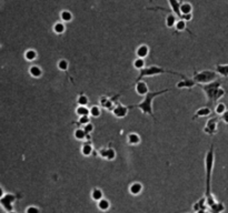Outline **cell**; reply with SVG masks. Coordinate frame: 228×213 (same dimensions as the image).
I'll return each mask as SVG.
<instances>
[{"label":"cell","mask_w":228,"mask_h":213,"mask_svg":"<svg viewBox=\"0 0 228 213\" xmlns=\"http://www.w3.org/2000/svg\"><path fill=\"white\" fill-rule=\"evenodd\" d=\"M221 83L218 80L207 83V85H201V89L206 93V97L208 99V105H215L217 101L225 94V90L220 87Z\"/></svg>","instance_id":"cell-1"},{"label":"cell","mask_w":228,"mask_h":213,"mask_svg":"<svg viewBox=\"0 0 228 213\" xmlns=\"http://www.w3.org/2000/svg\"><path fill=\"white\" fill-rule=\"evenodd\" d=\"M169 89H165V90H161V91H149V92L147 93L144 98V100L140 102V103H138L137 105H134V108H138L140 109L142 111V113H145V114H149V116L153 117V99L158 96H160V94H164V93L168 92Z\"/></svg>","instance_id":"cell-2"},{"label":"cell","mask_w":228,"mask_h":213,"mask_svg":"<svg viewBox=\"0 0 228 213\" xmlns=\"http://www.w3.org/2000/svg\"><path fill=\"white\" fill-rule=\"evenodd\" d=\"M214 159H215V153H214V147H210L209 151L206 154L205 159V167H206V195L207 198H210V180H212V172L214 167Z\"/></svg>","instance_id":"cell-3"},{"label":"cell","mask_w":228,"mask_h":213,"mask_svg":"<svg viewBox=\"0 0 228 213\" xmlns=\"http://www.w3.org/2000/svg\"><path fill=\"white\" fill-rule=\"evenodd\" d=\"M164 73H171V74H177V76H180V77L184 78V76H181L180 73H177V72H173V71H167V70L162 69L160 67L157 66H151L148 67V68H144L139 71V76L137 78V81H140L142 78L144 77H153V76H158V74H164Z\"/></svg>","instance_id":"cell-4"},{"label":"cell","mask_w":228,"mask_h":213,"mask_svg":"<svg viewBox=\"0 0 228 213\" xmlns=\"http://www.w3.org/2000/svg\"><path fill=\"white\" fill-rule=\"evenodd\" d=\"M217 78H218V73L216 71L205 70V71H200V72H195L193 79L199 85H207V83H210V82L217 80Z\"/></svg>","instance_id":"cell-5"},{"label":"cell","mask_w":228,"mask_h":213,"mask_svg":"<svg viewBox=\"0 0 228 213\" xmlns=\"http://www.w3.org/2000/svg\"><path fill=\"white\" fill-rule=\"evenodd\" d=\"M217 122L218 119L217 118H212L210 120H208L207 124H206V128L204 129V131L208 134H214L217 131Z\"/></svg>","instance_id":"cell-6"},{"label":"cell","mask_w":228,"mask_h":213,"mask_svg":"<svg viewBox=\"0 0 228 213\" xmlns=\"http://www.w3.org/2000/svg\"><path fill=\"white\" fill-rule=\"evenodd\" d=\"M127 112H128V107H125V105H116V107L113 109V113H114V116H116L117 118H124V117H126Z\"/></svg>","instance_id":"cell-7"},{"label":"cell","mask_w":228,"mask_h":213,"mask_svg":"<svg viewBox=\"0 0 228 213\" xmlns=\"http://www.w3.org/2000/svg\"><path fill=\"white\" fill-rule=\"evenodd\" d=\"M197 85V82L194 80V79H184V80H181L180 82H178L177 83V87L178 89H184V88H187V89H190V88H193L195 85Z\"/></svg>","instance_id":"cell-8"},{"label":"cell","mask_w":228,"mask_h":213,"mask_svg":"<svg viewBox=\"0 0 228 213\" xmlns=\"http://www.w3.org/2000/svg\"><path fill=\"white\" fill-rule=\"evenodd\" d=\"M13 200H15V197H13V195H11V194H7V195H4V198L0 200V202H1V204L4 206V209L8 210V211H11L12 210L11 203Z\"/></svg>","instance_id":"cell-9"},{"label":"cell","mask_w":228,"mask_h":213,"mask_svg":"<svg viewBox=\"0 0 228 213\" xmlns=\"http://www.w3.org/2000/svg\"><path fill=\"white\" fill-rule=\"evenodd\" d=\"M99 154L101 155L104 159L113 160L116 157V152L114 149H101V150H99Z\"/></svg>","instance_id":"cell-10"},{"label":"cell","mask_w":228,"mask_h":213,"mask_svg":"<svg viewBox=\"0 0 228 213\" xmlns=\"http://www.w3.org/2000/svg\"><path fill=\"white\" fill-rule=\"evenodd\" d=\"M136 91H137V93L139 96H146L147 93L149 92L147 85H146L144 81H142V80H140V81H137V83H136Z\"/></svg>","instance_id":"cell-11"},{"label":"cell","mask_w":228,"mask_h":213,"mask_svg":"<svg viewBox=\"0 0 228 213\" xmlns=\"http://www.w3.org/2000/svg\"><path fill=\"white\" fill-rule=\"evenodd\" d=\"M170 8L174 11V13L177 16L179 19H181V12H180V4L178 2V0H168Z\"/></svg>","instance_id":"cell-12"},{"label":"cell","mask_w":228,"mask_h":213,"mask_svg":"<svg viewBox=\"0 0 228 213\" xmlns=\"http://www.w3.org/2000/svg\"><path fill=\"white\" fill-rule=\"evenodd\" d=\"M137 57L138 58H146L147 56H148V53H149V48L146 46V45H142V46L139 47L137 49Z\"/></svg>","instance_id":"cell-13"},{"label":"cell","mask_w":228,"mask_h":213,"mask_svg":"<svg viewBox=\"0 0 228 213\" xmlns=\"http://www.w3.org/2000/svg\"><path fill=\"white\" fill-rule=\"evenodd\" d=\"M212 113V110L209 107H204V108H200L194 116V119L195 118H201V117H207Z\"/></svg>","instance_id":"cell-14"},{"label":"cell","mask_w":228,"mask_h":213,"mask_svg":"<svg viewBox=\"0 0 228 213\" xmlns=\"http://www.w3.org/2000/svg\"><path fill=\"white\" fill-rule=\"evenodd\" d=\"M100 105L104 107L105 109H108V110H113V107H114V100H110L106 97H101L100 99Z\"/></svg>","instance_id":"cell-15"},{"label":"cell","mask_w":228,"mask_h":213,"mask_svg":"<svg viewBox=\"0 0 228 213\" xmlns=\"http://www.w3.org/2000/svg\"><path fill=\"white\" fill-rule=\"evenodd\" d=\"M216 72L223 77H228V65H217Z\"/></svg>","instance_id":"cell-16"},{"label":"cell","mask_w":228,"mask_h":213,"mask_svg":"<svg viewBox=\"0 0 228 213\" xmlns=\"http://www.w3.org/2000/svg\"><path fill=\"white\" fill-rule=\"evenodd\" d=\"M142 186L140 184V183H133L131 186H130L129 188V191H130V193L131 194H134V195H137V194H139L140 192H142Z\"/></svg>","instance_id":"cell-17"},{"label":"cell","mask_w":228,"mask_h":213,"mask_svg":"<svg viewBox=\"0 0 228 213\" xmlns=\"http://www.w3.org/2000/svg\"><path fill=\"white\" fill-rule=\"evenodd\" d=\"M177 22V19H176V16L175 15H168L166 17V26L168 28H173L175 27V24Z\"/></svg>","instance_id":"cell-18"},{"label":"cell","mask_w":228,"mask_h":213,"mask_svg":"<svg viewBox=\"0 0 228 213\" xmlns=\"http://www.w3.org/2000/svg\"><path fill=\"white\" fill-rule=\"evenodd\" d=\"M193 11V6L188 2H186V4H180V12H181V16L183 15H187V13H191Z\"/></svg>","instance_id":"cell-19"},{"label":"cell","mask_w":228,"mask_h":213,"mask_svg":"<svg viewBox=\"0 0 228 213\" xmlns=\"http://www.w3.org/2000/svg\"><path fill=\"white\" fill-rule=\"evenodd\" d=\"M75 138L77 140H85L86 138H89V136L85 132L83 129H77L75 131Z\"/></svg>","instance_id":"cell-20"},{"label":"cell","mask_w":228,"mask_h":213,"mask_svg":"<svg viewBox=\"0 0 228 213\" xmlns=\"http://www.w3.org/2000/svg\"><path fill=\"white\" fill-rule=\"evenodd\" d=\"M60 18L65 22H69V21L72 20V13L70 11H68V10H63V11L60 12Z\"/></svg>","instance_id":"cell-21"},{"label":"cell","mask_w":228,"mask_h":213,"mask_svg":"<svg viewBox=\"0 0 228 213\" xmlns=\"http://www.w3.org/2000/svg\"><path fill=\"white\" fill-rule=\"evenodd\" d=\"M140 142V137L137 133H130L128 136V143L129 144H138Z\"/></svg>","instance_id":"cell-22"},{"label":"cell","mask_w":228,"mask_h":213,"mask_svg":"<svg viewBox=\"0 0 228 213\" xmlns=\"http://www.w3.org/2000/svg\"><path fill=\"white\" fill-rule=\"evenodd\" d=\"M29 71H30V74L35 78H39L41 77V74H42V70L40 69L38 66H32L31 68L29 69Z\"/></svg>","instance_id":"cell-23"},{"label":"cell","mask_w":228,"mask_h":213,"mask_svg":"<svg viewBox=\"0 0 228 213\" xmlns=\"http://www.w3.org/2000/svg\"><path fill=\"white\" fill-rule=\"evenodd\" d=\"M76 113L78 114L79 117H83V116H89L90 114V111H89V109L86 108V105H80L77 108L76 110Z\"/></svg>","instance_id":"cell-24"},{"label":"cell","mask_w":228,"mask_h":213,"mask_svg":"<svg viewBox=\"0 0 228 213\" xmlns=\"http://www.w3.org/2000/svg\"><path fill=\"white\" fill-rule=\"evenodd\" d=\"M65 30H66V27H65L63 23H61V22L55 23V26H54V31H55V33H57V35H61V33L65 32Z\"/></svg>","instance_id":"cell-25"},{"label":"cell","mask_w":228,"mask_h":213,"mask_svg":"<svg viewBox=\"0 0 228 213\" xmlns=\"http://www.w3.org/2000/svg\"><path fill=\"white\" fill-rule=\"evenodd\" d=\"M81 152H83V154L86 155V157L90 155L91 153H92V147H91V144L90 143L83 144V148H81Z\"/></svg>","instance_id":"cell-26"},{"label":"cell","mask_w":228,"mask_h":213,"mask_svg":"<svg viewBox=\"0 0 228 213\" xmlns=\"http://www.w3.org/2000/svg\"><path fill=\"white\" fill-rule=\"evenodd\" d=\"M109 202H108V200H106V199H101V200H99L98 202V208L101 211H106V210L109 209Z\"/></svg>","instance_id":"cell-27"},{"label":"cell","mask_w":228,"mask_h":213,"mask_svg":"<svg viewBox=\"0 0 228 213\" xmlns=\"http://www.w3.org/2000/svg\"><path fill=\"white\" fill-rule=\"evenodd\" d=\"M25 58L27 59L28 61H34L37 58V52L35 50H28L25 53Z\"/></svg>","instance_id":"cell-28"},{"label":"cell","mask_w":228,"mask_h":213,"mask_svg":"<svg viewBox=\"0 0 228 213\" xmlns=\"http://www.w3.org/2000/svg\"><path fill=\"white\" fill-rule=\"evenodd\" d=\"M144 67H145V61H144V59L142 58H137L134 61V68L135 69L142 70V69H144Z\"/></svg>","instance_id":"cell-29"},{"label":"cell","mask_w":228,"mask_h":213,"mask_svg":"<svg viewBox=\"0 0 228 213\" xmlns=\"http://www.w3.org/2000/svg\"><path fill=\"white\" fill-rule=\"evenodd\" d=\"M91 197H92V199L96 200V201L101 200L102 199V191L99 190V189H95V190L92 191V193H91Z\"/></svg>","instance_id":"cell-30"},{"label":"cell","mask_w":228,"mask_h":213,"mask_svg":"<svg viewBox=\"0 0 228 213\" xmlns=\"http://www.w3.org/2000/svg\"><path fill=\"white\" fill-rule=\"evenodd\" d=\"M175 28H176L178 31L185 30V29H186V21L184 19L177 20V22H176V24H175Z\"/></svg>","instance_id":"cell-31"},{"label":"cell","mask_w":228,"mask_h":213,"mask_svg":"<svg viewBox=\"0 0 228 213\" xmlns=\"http://www.w3.org/2000/svg\"><path fill=\"white\" fill-rule=\"evenodd\" d=\"M225 111H226V105H225L224 103H219V105H217L216 107H215V112H216V114H218V116H221Z\"/></svg>","instance_id":"cell-32"},{"label":"cell","mask_w":228,"mask_h":213,"mask_svg":"<svg viewBox=\"0 0 228 213\" xmlns=\"http://www.w3.org/2000/svg\"><path fill=\"white\" fill-rule=\"evenodd\" d=\"M90 111V116L95 117V118H98L99 116H100V113H101V111H100V108L99 107H97V105H94V107H91V109L89 110Z\"/></svg>","instance_id":"cell-33"},{"label":"cell","mask_w":228,"mask_h":213,"mask_svg":"<svg viewBox=\"0 0 228 213\" xmlns=\"http://www.w3.org/2000/svg\"><path fill=\"white\" fill-rule=\"evenodd\" d=\"M68 67H69L68 61L65 60V59H63V60H60V61L58 62V68H59L60 70H63V71H66V70L68 69Z\"/></svg>","instance_id":"cell-34"},{"label":"cell","mask_w":228,"mask_h":213,"mask_svg":"<svg viewBox=\"0 0 228 213\" xmlns=\"http://www.w3.org/2000/svg\"><path fill=\"white\" fill-rule=\"evenodd\" d=\"M88 98L86 97V96H80V97L78 98V105H88Z\"/></svg>","instance_id":"cell-35"},{"label":"cell","mask_w":228,"mask_h":213,"mask_svg":"<svg viewBox=\"0 0 228 213\" xmlns=\"http://www.w3.org/2000/svg\"><path fill=\"white\" fill-rule=\"evenodd\" d=\"M79 123L80 124H87V123H89V116H83V117H80L79 118Z\"/></svg>","instance_id":"cell-36"},{"label":"cell","mask_w":228,"mask_h":213,"mask_svg":"<svg viewBox=\"0 0 228 213\" xmlns=\"http://www.w3.org/2000/svg\"><path fill=\"white\" fill-rule=\"evenodd\" d=\"M83 130H85V132L86 133H91L92 132V130H94V125L91 123H87L83 125Z\"/></svg>","instance_id":"cell-37"},{"label":"cell","mask_w":228,"mask_h":213,"mask_svg":"<svg viewBox=\"0 0 228 213\" xmlns=\"http://www.w3.org/2000/svg\"><path fill=\"white\" fill-rule=\"evenodd\" d=\"M220 119H221V121H224L226 124H228V110H226V111L220 116Z\"/></svg>","instance_id":"cell-38"},{"label":"cell","mask_w":228,"mask_h":213,"mask_svg":"<svg viewBox=\"0 0 228 213\" xmlns=\"http://www.w3.org/2000/svg\"><path fill=\"white\" fill-rule=\"evenodd\" d=\"M27 213H39V210L35 206H29L27 209Z\"/></svg>","instance_id":"cell-39"},{"label":"cell","mask_w":228,"mask_h":213,"mask_svg":"<svg viewBox=\"0 0 228 213\" xmlns=\"http://www.w3.org/2000/svg\"><path fill=\"white\" fill-rule=\"evenodd\" d=\"M191 18H193V15H191V13H187V15L181 16V19H184L185 21H190Z\"/></svg>","instance_id":"cell-40"},{"label":"cell","mask_w":228,"mask_h":213,"mask_svg":"<svg viewBox=\"0 0 228 213\" xmlns=\"http://www.w3.org/2000/svg\"><path fill=\"white\" fill-rule=\"evenodd\" d=\"M197 213H207V212H206L204 209H200V210H198V211H197Z\"/></svg>","instance_id":"cell-41"},{"label":"cell","mask_w":228,"mask_h":213,"mask_svg":"<svg viewBox=\"0 0 228 213\" xmlns=\"http://www.w3.org/2000/svg\"><path fill=\"white\" fill-rule=\"evenodd\" d=\"M2 195H4V191H2V189L0 188V199L2 198Z\"/></svg>","instance_id":"cell-42"},{"label":"cell","mask_w":228,"mask_h":213,"mask_svg":"<svg viewBox=\"0 0 228 213\" xmlns=\"http://www.w3.org/2000/svg\"><path fill=\"white\" fill-rule=\"evenodd\" d=\"M9 213H16V212H13V211H10V212H9Z\"/></svg>","instance_id":"cell-43"}]
</instances>
